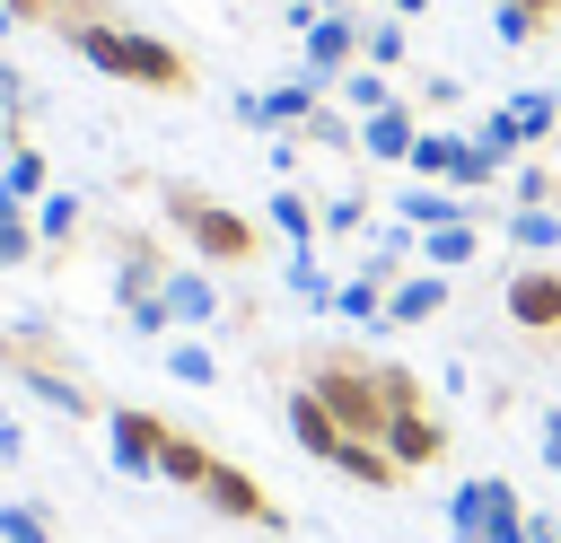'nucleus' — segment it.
Returning a JSON list of instances; mask_svg holds the SVG:
<instances>
[{
  "instance_id": "ddd939ff",
  "label": "nucleus",
  "mask_w": 561,
  "mask_h": 543,
  "mask_svg": "<svg viewBox=\"0 0 561 543\" xmlns=\"http://www.w3.org/2000/svg\"><path fill=\"white\" fill-rule=\"evenodd\" d=\"M359 44H368V35H359V26H351V18H316V44H307V53H316V70H324V79H333V70H342V61H351V53H359Z\"/></svg>"
},
{
  "instance_id": "b1692460",
  "label": "nucleus",
  "mask_w": 561,
  "mask_h": 543,
  "mask_svg": "<svg viewBox=\"0 0 561 543\" xmlns=\"http://www.w3.org/2000/svg\"><path fill=\"white\" fill-rule=\"evenodd\" d=\"M517 543H561V525H552V517H526V534H517Z\"/></svg>"
},
{
  "instance_id": "dca6fc26",
  "label": "nucleus",
  "mask_w": 561,
  "mask_h": 543,
  "mask_svg": "<svg viewBox=\"0 0 561 543\" xmlns=\"http://www.w3.org/2000/svg\"><path fill=\"white\" fill-rule=\"evenodd\" d=\"M403 219H412V228H447V219H465V210H456V193H403Z\"/></svg>"
},
{
  "instance_id": "f8f14e48",
  "label": "nucleus",
  "mask_w": 561,
  "mask_h": 543,
  "mask_svg": "<svg viewBox=\"0 0 561 543\" xmlns=\"http://www.w3.org/2000/svg\"><path fill=\"white\" fill-rule=\"evenodd\" d=\"M508 123H517V131H526V149H535V140L561 123V88H517V96H508Z\"/></svg>"
},
{
  "instance_id": "9d476101",
  "label": "nucleus",
  "mask_w": 561,
  "mask_h": 543,
  "mask_svg": "<svg viewBox=\"0 0 561 543\" xmlns=\"http://www.w3.org/2000/svg\"><path fill=\"white\" fill-rule=\"evenodd\" d=\"M359 140H368V158H412V140H421V131H412V105H403V96H394V105H377Z\"/></svg>"
},
{
  "instance_id": "2eb2a0df",
  "label": "nucleus",
  "mask_w": 561,
  "mask_h": 543,
  "mask_svg": "<svg viewBox=\"0 0 561 543\" xmlns=\"http://www.w3.org/2000/svg\"><path fill=\"white\" fill-rule=\"evenodd\" d=\"M508 236H517L526 254H543V245H561V210H517V219H508Z\"/></svg>"
},
{
  "instance_id": "f257e3e1",
  "label": "nucleus",
  "mask_w": 561,
  "mask_h": 543,
  "mask_svg": "<svg viewBox=\"0 0 561 543\" xmlns=\"http://www.w3.org/2000/svg\"><path fill=\"white\" fill-rule=\"evenodd\" d=\"M307 394H316L351 438H377V447H386V429H394L403 412H421V403H430L412 368H394V359H359V350H316Z\"/></svg>"
},
{
  "instance_id": "f3484780",
  "label": "nucleus",
  "mask_w": 561,
  "mask_h": 543,
  "mask_svg": "<svg viewBox=\"0 0 561 543\" xmlns=\"http://www.w3.org/2000/svg\"><path fill=\"white\" fill-rule=\"evenodd\" d=\"M447 149H456V131H421L403 166H412V175H447Z\"/></svg>"
},
{
  "instance_id": "7ed1b4c3",
  "label": "nucleus",
  "mask_w": 561,
  "mask_h": 543,
  "mask_svg": "<svg viewBox=\"0 0 561 543\" xmlns=\"http://www.w3.org/2000/svg\"><path fill=\"white\" fill-rule=\"evenodd\" d=\"M289 438H298V447H307L316 464L351 473L359 490H394V482H403V464H394V455H386L377 438H351V429H342V420H333V412H324V403H316L307 385L289 394Z\"/></svg>"
},
{
  "instance_id": "4468645a",
  "label": "nucleus",
  "mask_w": 561,
  "mask_h": 543,
  "mask_svg": "<svg viewBox=\"0 0 561 543\" xmlns=\"http://www.w3.org/2000/svg\"><path fill=\"white\" fill-rule=\"evenodd\" d=\"M491 26H500V44H543L552 26L535 18V9H517V0H491Z\"/></svg>"
},
{
  "instance_id": "423d86ee",
  "label": "nucleus",
  "mask_w": 561,
  "mask_h": 543,
  "mask_svg": "<svg viewBox=\"0 0 561 543\" xmlns=\"http://www.w3.org/2000/svg\"><path fill=\"white\" fill-rule=\"evenodd\" d=\"M202 499H210L219 517H237V525H280V499H272V490H263L245 464H228V455L202 473Z\"/></svg>"
},
{
  "instance_id": "9b49d317",
  "label": "nucleus",
  "mask_w": 561,
  "mask_h": 543,
  "mask_svg": "<svg viewBox=\"0 0 561 543\" xmlns=\"http://www.w3.org/2000/svg\"><path fill=\"white\" fill-rule=\"evenodd\" d=\"M473 245H482V228H473V219H447V228H430V236H421L430 272H465V263H473Z\"/></svg>"
},
{
  "instance_id": "39448f33",
  "label": "nucleus",
  "mask_w": 561,
  "mask_h": 543,
  "mask_svg": "<svg viewBox=\"0 0 561 543\" xmlns=\"http://www.w3.org/2000/svg\"><path fill=\"white\" fill-rule=\"evenodd\" d=\"M447 534H456V543H517V534H526V499H517V482H508V473H473V482H456V499H447Z\"/></svg>"
},
{
  "instance_id": "412c9836",
  "label": "nucleus",
  "mask_w": 561,
  "mask_h": 543,
  "mask_svg": "<svg viewBox=\"0 0 561 543\" xmlns=\"http://www.w3.org/2000/svg\"><path fill=\"white\" fill-rule=\"evenodd\" d=\"M351 105H359V114H377V105H394V96H386V79H351Z\"/></svg>"
},
{
  "instance_id": "6ab92c4d",
  "label": "nucleus",
  "mask_w": 561,
  "mask_h": 543,
  "mask_svg": "<svg viewBox=\"0 0 561 543\" xmlns=\"http://www.w3.org/2000/svg\"><path fill=\"white\" fill-rule=\"evenodd\" d=\"M254 114H263V123H289V114H307V88H280V96H263Z\"/></svg>"
},
{
  "instance_id": "1a4fd4ad",
  "label": "nucleus",
  "mask_w": 561,
  "mask_h": 543,
  "mask_svg": "<svg viewBox=\"0 0 561 543\" xmlns=\"http://www.w3.org/2000/svg\"><path fill=\"white\" fill-rule=\"evenodd\" d=\"M438 307H447V272H412L386 289V324H430Z\"/></svg>"
},
{
  "instance_id": "0eeeda50",
  "label": "nucleus",
  "mask_w": 561,
  "mask_h": 543,
  "mask_svg": "<svg viewBox=\"0 0 561 543\" xmlns=\"http://www.w3.org/2000/svg\"><path fill=\"white\" fill-rule=\"evenodd\" d=\"M508 324L561 333V272H552V263H517V272H508Z\"/></svg>"
},
{
  "instance_id": "5701e85b",
  "label": "nucleus",
  "mask_w": 561,
  "mask_h": 543,
  "mask_svg": "<svg viewBox=\"0 0 561 543\" xmlns=\"http://www.w3.org/2000/svg\"><path fill=\"white\" fill-rule=\"evenodd\" d=\"M9 9H18V18H53V26H61V0H9Z\"/></svg>"
},
{
  "instance_id": "f03ea898",
  "label": "nucleus",
  "mask_w": 561,
  "mask_h": 543,
  "mask_svg": "<svg viewBox=\"0 0 561 543\" xmlns=\"http://www.w3.org/2000/svg\"><path fill=\"white\" fill-rule=\"evenodd\" d=\"M61 35H70L105 79H131V88H158V96H184V88H193V61H184L175 44H158V35H140V26H123L114 9H105V18H70Z\"/></svg>"
},
{
  "instance_id": "20e7f679",
  "label": "nucleus",
  "mask_w": 561,
  "mask_h": 543,
  "mask_svg": "<svg viewBox=\"0 0 561 543\" xmlns=\"http://www.w3.org/2000/svg\"><path fill=\"white\" fill-rule=\"evenodd\" d=\"M167 219H175V236H184L193 254H210V263H254V254H263V228H254L245 210L193 193V184H167Z\"/></svg>"
},
{
  "instance_id": "393cba45",
  "label": "nucleus",
  "mask_w": 561,
  "mask_h": 543,
  "mask_svg": "<svg viewBox=\"0 0 561 543\" xmlns=\"http://www.w3.org/2000/svg\"><path fill=\"white\" fill-rule=\"evenodd\" d=\"M386 9H394V18H421V9H430V0H386Z\"/></svg>"
},
{
  "instance_id": "bb28decb",
  "label": "nucleus",
  "mask_w": 561,
  "mask_h": 543,
  "mask_svg": "<svg viewBox=\"0 0 561 543\" xmlns=\"http://www.w3.org/2000/svg\"><path fill=\"white\" fill-rule=\"evenodd\" d=\"M552 525H561V517H552Z\"/></svg>"
},
{
  "instance_id": "a211bd4d",
  "label": "nucleus",
  "mask_w": 561,
  "mask_h": 543,
  "mask_svg": "<svg viewBox=\"0 0 561 543\" xmlns=\"http://www.w3.org/2000/svg\"><path fill=\"white\" fill-rule=\"evenodd\" d=\"M368 61H377V70H394V61H403V18H386V26L368 35Z\"/></svg>"
},
{
  "instance_id": "aec40b11",
  "label": "nucleus",
  "mask_w": 561,
  "mask_h": 543,
  "mask_svg": "<svg viewBox=\"0 0 561 543\" xmlns=\"http://www.w3.org/2000/svg\"><path fill=\"white\" fill-rule=\"evenodd\" d=\"M535 447H543V464L561 473V412H543V420H535Z\"/></svg>"
},
{
  "instance_id": "4be33fe9",
  "label": "nucleus",
  "mask_w": 561,
  "mask_h": 543,
  "mask_svg": "<svg viewBox=\"0 0 561 543\" xmlns=\"http://www.w3.org/2000/svg\"><path fill=\"white\" fill-rule=\"evenodd\" d=\"M272 219H280V228H289V236H307V228H316V219H307V201H289V193H280V201H272Z\"/></svg>"
},
{
  "instance_id": "6e6552de",
  "label": "nucleus",
  "mask_w": 561,
  "mask_h": 543,
  "mask_svg": "<svg viewBox=\"0 0 561 543\" xmlns=\"http://www.w3.org/2000/svg\"><path fill=\"white\" fill-rule=\"evenodd\" d=\"M386 455H394L403 473H421V464H438V455H447V420H438L430 403H421V412H403V420L386 429Z\"/></svg>"
},
{
  "instance_id": "a878e982",
  "label": "nucleus",
  "mask_w": 561,
  "mask_h": 543,
  "mask_svg": "<svg viewBox=\"0 0 561 543\" xmlns=\"http://www.w3.org/2000/svg\"><path fill=\"white\" fill-rule=\"evenodd\" d=\"M552 88H561V79H552Z\"/></svg>"
}]
</instances>
